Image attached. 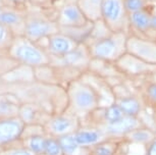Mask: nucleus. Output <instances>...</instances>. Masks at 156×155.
Returning <instances> with one entry per match:
<instances>
[{
	"mask_svg": "<svg viewBox=\"0 0 156 155\" xmlns=\"http://www.w3.org/2000/svg\"><path fill=\"white\" fill-rule=\"evenodd\" d=\"M128 37L126 32H111L106 36L93 40L88 46L92 59L114 64L126 53Z\"/></svg>",
	"mask_w": 156,
	"mask_h": 155,
	"instance_id": "f257e3e1",
	"label": "nucleus"
},
{
	"mask_svg": "<svg viewBox=\"0 0 156 155\" xmlns=\"http://www.w3.org/2000/svg\"><path fill=\"white\" fill-rule=\"evenodd\" d=\"M69 97L70 107L76 115H89L100 107L99 92L92 85L83 81H76L69 86Z\"/></svg>",
	"mask_w": 156,
	"mask_h": 155,
	"instance_id": "f03ea898",
	"label": "nucleus"
},
{
	"mask_svg": "<svg viewBox=\"0 0 156 155\" xmlns=\"http://www.w3.org/2000/svg\"><path fill=\"white\" fill-rule=\"evenodd\" d=\"M11 53L20 62L33 66H42L49 63V55L40 46L28 38L17 40L12 44Z\"/></svg>",
	"mask_w": 156,
	"mask_h": 155,
	"instance_id": "7ed1b4c3",
	"label": "nucleus"
},
{
	"mask_svg": "<svg viewBox=\"0 0 156 155\" xmlns=\"http://www.w3.org/2000/svg\"><path fill=\"white\" fill-rule=\"evenodd\" d=\"M101 19L111 32H126L129 24L125 0H102Z\"/></svg>",
	"mask_w": 156,
	"mask_h": 155,
	"instance_id": "20e7f679",
	"label": "nucleus"
},
{
	"mask_svg": "<svg viewBox=\"0 0 156 155\" xmlns=\"http://www.w3.org/2000/svg\"><path fill=\"white\" fill-rule=\"evenodd\" d=\"M126 52L150 64L156 65V41L148 37L129 35Z\"/></svg>",
	"mask_w": 156,
	"mask_h": 155,
	"instance_id": "39448f33",
	"label": "nucleus"
},
{
	"mask_svg": "<svg viewBox=\"0 0 156 155\" xmlns=\"http://www.w3.org/2000/svg\"><path fill=\"white\" fill-rule=\"evenodd\" d=\"M114 66L119 72L131 77L153 76L156 72V65L146 62L128 52L114 63Z\"/></svg>",
	"mask_w": 156,
	"mask_h": 155,
	"instance_id": "423d86ee",
	"label": "nucleus"
},
{
	"mask_svg": "<svg viewBox=\"0 0 156 155\" xmlns=\"http://www.w3.org/2000/svg\"><path fill=\"white\" fill-rule=\"evenodd\" d=\"M146 125L145 122L141 118L138 116H129L125 115L122 118L112 124H107L101 125L103 132L105 133L108 138H120L122 139L126 135H128L129 132L137 128H140L142 125Z\"/></svg>",
	"mask_w": 156,
	"mask_h": 155,
	"instance_id": "0eeeda50",
	"label": "nucleus"
},
{
	"mask_svg": "<svg viewBox=\"0 0 156 155\" xmlns=\"http://www.w3.org/2000/svg\"><path fill=\"white\" fill-rule=\"evenodd\" d=\"M25 36L29 40L36 42V41L48 38L58 32L57 24L46 19H33L28 20L25 24Z\"/></svg>",
	"mask_w": 156,
	"mask_h": 155,
	"instance_id": "6e6552de",
	"label": "nucleus"
},
{
	"mask_svg": "<svg viewBox=\"0 0 156 155\" xmlns=\"http://www.w3.org/2000/svg\"><path fill=\"white\" fill-rule=\"evenodd\" d=\"M57 24L64 28H83L90 24L78 3H67L60 8Z\"/></svg>",
	"mask_w": 156,
	"mask_h": 155,
	"instance_id": "1a4fd4ad",
	"label": "nucleus"
},
{
	"mask_svg": "<svg viewBox=\"0 0 156 155\" xmlns=\"http://www.w3.org/2000/svg\"><path fill=\"white\" fill-rule=\"evenodd\" d=\"M47 39H48L49 52L58 57H63L69 54L70 52L76 50L81 44L72 36L59 33V32L51 35Z\"/></svg>",
	"mask_w": 156,
	"mask_h": 155,
	"instance_id": "9d476101",
	"label": "nucleus"
},
{
	"mask_svg": "<svg viewBox=\"0 0 156 155\" xmlns=\"http://www.w3.org/2000/svg\"><path fill=\"white\" fill-rule=\"evenodd\" d=\"M79 128L78 118L70 115H56L47 124V130L55 138L75 133Z\"/></svg>",
	"mask_w": 156,
	"mask_h": 155,
	"instance_id": "9b49d317",
	"label": "nucleus"
},
{
	"mask_svg": "<svg viewBox=\"0 0 156 155\" xmlns=\"http://www.w3.org/2000/svg\"><path fill=\"white\" fill-rule=\"evenodd\" d=\"M73 136H75L76 142L78 143V145L86 149V150L96 145L97 143L108 138L101 128L94 127V125L79 128L73 133Z\"/></svg>",
	"mask_w": 156,
	"mask_h": 155,
	"instance_id": "f8f14e48",
	"label": "nucleus"
},
{
	"mask_svg": "<svg viewBox=\"0 0 156 155\" xmlns=\"http://www.w3.org/2000/svg\"><path fill=\"white\" fill-rule=\"evenodd\" d=\"M23 130V122L17 118H3L0 121V144L14 141Z\"/></svg>",
	"mask_w": 156,
	"mask_h": 155,
	"instance_id": "ddd939ff",
	"label": "nucleus"
},
{
	"mask_svg": "<svg viewBox=\"0 0 156 155\" xmlns=\"http://www.w3.org/2000/svg\"><path fill=\"white\" fill-rule=\"evenodd\" d=\"M123 145H126L123 139L106 138L87 149V155H119Z\"/></svg>",
	"mask_w": 156,
	"mask_h": 155,
	"instance_id": "4468645a",
	"label": "nucleus"
},
{
	"mask_svg": "<svg viewBox=\"0 0 156 155\" xmlns=\"http://www.w3.org/2000/svg\"><path fill=\"white\" fill-rule=\"evenodd\" d=\"M115 103L122 108V110L123 111L126 115L129 116H138L141 118L144 106V103L142 97H138L135 95H125V96H120L114 99Z\"/></svg>",
	"mask_w": 156,
	"mask_h": 155,
	"instance_id": "2eb2a0df",
	"label": "nucleus"
},
{
	"mask_svg": "<svg viewBox=\"0 0 156 155\" xmlns=\"http://www.w3.org/2000/svg\"><path fill=\"white\" fill-rule=\"evenodd\" d=\"M156 138V132L154 129L147 125H144L142 127L137 128L129 132L128 135L123 137V141L128 145H142L145 147L150 142L153 141Z\"/></svg>",
	"mask_w": 156,
	"mask_h": 155,
	"instance_id": "dca6fc26",
	"label": "nucleus"
},
{
	"mask_svg": "<svg viewBox=\"0 0 156 155\" xmlns=\"http://www.w3.org/2000/svg\"><path fill=\"white\" fill-rule=\"evenodd\" d=\"M151 13L145 9L135 11L129 13V24L132 28L142 34L150 32V23H151Z\"/></svg>",
	"mask_w": 156,
	"mask_h": 155,
	"instance_id": "f3484780",
	"label": "nucleus"
},
{
	"mask_svg": "<svg viewBox=\"0 0 156 155\" xmlns=\"http://www.w3.org/2000/svg\"><path fill=\"white\" fill-rule=\"evenodd\" d=\"M76 3L90 23L101 20L102 0H78Z\"/></svg>",
	"mask_w": 156,
	"mask_h": 155,
	"instance_id": "a211bd4d",
	"label": "nucleus"
},
{
	"mask_svg": "<svg viewBox=\"0 0 156 155\" xmlns=\"http://www.w3.org/2000/svg\"><path fill=\"white\" fill-rule=\"evenodd\" d=\"M58 140H59L64 155H79L84 150V148L80 147L78 145V143L76 142L73 133L61 136L58 138Z\"/></svg>",
	"mask_w": 156,
	"mask_h": 155,
	"instance_id": "6ab92c4d",
	"label": "nucleus"
},
{
	"mask_svg": "<svg viewBox=\"0 0 156 155\" xmlns=\"http://www.w3.org/2000/svg\"><path fill=\"white\" fill-rule=\"evenodd\" d=\"M46 140L47 137L44 135H39V134L32 135L28 139V149L33 152L35 155L43 154L44 151H45Z\"/></svg>",
	"mask_w": 156,
	"mask_h": 155,
	"instance_id": "aec40b11",
	"label": "nucleus"
},
{
	"mask_svg": "<svg viewBox=\"0 0 156 155\" xmlns=\"http://www.w3.org/2000/svg\"><path fill=\"white\" fill-rule=\"evenodd\" d=\"M142 94V99L145 105L148 107L156 105V81L152 80L151 82H148L143 87Z\"/></svg>",
	"mask_w": 156,
	"mask_h": 155,
	"instance_id": "412c9836",
	"label": "nucleus"
},
{
	"mask_svg": "<svg viewBox=\"0 0 156 155\" xmlns=\"http://www.w3.org/2000/svg\"><path fill=\"white\" fill-rule=\"evenodd\" d=\"M22 22V17L17 12L11 10H2L0 13V23L6 27H16Z\"/></svg>",
	"mask_w": 156,
	"mask_h": 155,
	"instance_id": "4be33fe9",
	"label": "nucleus"
},
{
	"mask_svg": "<svg viewBox=\"0 0 156 155\" xmlns=\"http://www.w3.org/2000/svg\"><path fill=\"white\" fill-rule=\"evenodd\" d=\"M44 153L46 155H64L58 138H55V137H47Z\"/></svg>",
	"mask_w": 156,
	"mask_h": 155,
	"instance_id": "5701e85b",
	"label": "nucleus"
},
{
	"mask_svg": "<svg viewBox=\"0 0 156 155\" xmlns=\"http://www.w3.org/2000/svg\"><path fill=\"white\" fill-rule=\"evenodd\" d=\"M147 2L145 0H125V7L128 13L135 12L147 7Z\"/></svg>",
	"mask_w": 156,
	"mask_h": 155,
	"instance_id": "b1692460",
	"label": "nucleus"
},
{
	"mask_svg": "<svg viewBox=\"0 0 156 155\" xmlns=\"http://www.w3.org/2000/svg\"><path fill=\"white\" fill-rule=\"evenodd\" d=\"M14 105L11 103V101H8L6 99H0V114L7 115L14 112Z\"/></svg>",
	"mask_w": 156,
	"mask_h": 155,
	"instance_id": "393cba45",
	"label": "nucleus"
},
{
	"mask_svg": "<svg viewBox=\"0 0 156 155\" xmlns=\"http://www.w3.org/2000/svg\"><path fill=\"white\" fill-rule=\"evenodd\" d=\"M9 38H10L9 29L6 26H4L3 24L0 23V47L5 45L8 42Z\"/></svg>",
	"mask_w": 156,
	"mask_h": 155,
	"instance_id": "a878e982",
	"label": "nucleus"
},
{
	"mask_svg": "<svg viewBox=\"0 0 156 155\" xmlns=\"http://www.w3.org/2000/svg\"><path fill=\"white\" fill-rule=\"evenodd\" d=\"M145 155H156V138L145 146Z\"/></svg>",
	"mask_w": 156,
	"mask_h": 155,
	"instance_id": "bb28decb",
	"label": "nucleus"
},
{
	"mask_svg": "<svg viewBox=\"0 0 156 155\" xmlns=\"http://www.w3.org/2000/svg\"><path fill=\"white\" fill-rule=\"evenodd\" d=\"M10 155H35V154L27 148V149H17V150H14Z\"/></svg>",
	"mask_w": 156,
	"mask_h": 155,
	"instance_id": "cd10ccee",
	"label": "nucleus"
},
{
	"mask_svg": "<svg viewBox=\"0 0 156 155\" xmlns=\"http://www.w3.org/2000/svg\"><path fill=\"white\" fill-rule=\"evenodd\" d=\"M150 31L156 32V12L151 13V23H150Z\"/></svg>",
	"mask_w": 156,
	"mask_h": 155,
	"instance_id": "c85d7f7f",
	"label": "nucleus"
},
{
	"mask_svg": "<svg viewBox=\"0 0 156 155\" xmlns=\"http://www.w3.org/2000/svg\"><path fill=\"white\" fill-rule=\"evenodd\" d=\"M150 109L152 110V115L154 118V121L156 122V105H153V106L150 107Z\"/></svg>",
	"mask_w": 156,
	"mask_h": 155,
	"instance_id": "c756f323",
	"label": "nucleus"
},
{
	"mask_svg": "<svg viewBox=\"0 0 156 155\" xmlns=\"http://www.w3.org/2000/svg\"><path fill=\"white\" fill-rule=\"evenodd\" d=\"M11 1L12 3H20V2H23V0H9Z\"/></svg>",
	"mask_w": 156,
	"mask_h": 155,
	"instance_id": "7c9ffc66",
	"label": "nucleus"
},
{
	"mask_svg": "<svg viewBox=\"0 0 156 155\" xmlns=\"http://www.w3.org/2000/svg\"><path fill=\"white\" fill-rule=\"evenodd\" d=\"M152 77H153V79H152V80H154V81H156V72H155V74H154V75H153V76H152Z\"/></svg>",
	"mask_w": 156,
	"mask_h": 155,
	"instance_id": "2f4dec72",
	"label": "nucleus"
},
{
	"mask_svg": "<svg viewBox=\"0 0 156 155\" xmlns=\"http://www.w3.org/2000/svg\"><path fill=\"white\" fill-rule=\"evenodd\" d=\"M145 1L147 2V3H149V2H154L155 0H145Z\"/></svg>",
	"mask_w": 156,
	"mask_h": 155,
	"instance_id": "473e14b6",
	"label": "nucleus"
},
{
	"mask_svg": "<svg viewBox=\"0 0 156 155\" xmlns=\"http://www.w3.org/2000/svg\"><path fill=\"white\" fill-rule=\"evenodd\" d=\"M36 155H46L45 153H43V154H36Z\"/></svg>",
	"mask_w": 156,
	"mask_h": 155,
	"instance_id": "72a5a7b5",
	"label": "nucleus"
},
{
	"mask_svg": "<svg viewBox=\"0 0 156 155\" xmlns=\"http://www.w3.org/2000/svg\"><path fill=\"white\" fill-rule=\"evenodd\" d=\"M2 12V9H1V8H0V13H1Z\"/></svg>",
	"mask_w": 156,
	"mask_h": 155,
	"instance_id": "f704fd0d",
	"label": "nucleus"
},
{
	"mask_svg": "<svg viewBox=\"0 0 156 155\" xmlns=\"http://www.w3.org/2000/svg\"><path fill=\"white\" fill-rule=\"evenodd\" d=\"M0 3H1V0H0Z\"/></svg>",
	"mask_w": 156,
	"mask_h": 155,
	"instance_id": "c9c22d12",
	"label": "nucleus"
},
{
	"mask_svg": "<svg viewBox=\"0 0 156 155\" xmlns=\"http://www.w3.org/2000/svg\"><path fill=\"white\" fill-rule=\"evenodd\" d=\"M154 2H155V3H156V0H155V1H154Z\"/></svg>",
	"mask_w": 156,
	"mask_h": 155,
	"instance_id": "e433bc0d",
	"label": "nucleus"
}]
</instances>
